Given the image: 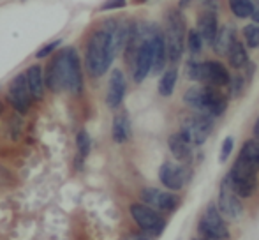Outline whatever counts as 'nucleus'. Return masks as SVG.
<instances>
[{
    "label": "nucleus",
    "instance_id": "a211bd4d",
    "mask_svg": "<svg viewBox=\"0 0 259 240\" xmlns=\"http://www.w3.org/2000/svg\"><path fill=\"white\" fill-rule=\"evenodd\" d=\"M167 60V50H166V39H164V34L155 28L154 32V67H152V72H160L166 65Z\"/></svg>",
    "mask_w": 259,
    "mask_h": 240
},
{
    "label": "nucleus",
    "instance_id": "4be33fe9",
    "mask_svg": "<svg viewBox=\"0 0 259 240\" xmlns=\"http://www.w3.org/2000/svg\"><path fill=\"white\" fill-rule=\"evenodd\" d=\"M228 59H229L231 67H235V69H242V67H245V65L249 64V55H247V50L243 48V45H242V43H238V41H236L235 45H233V48L229 50Z\"/></svg>",
    "mask_w": 259,
    "mask_h": 240
},
{
    "label": "nucleus",
    "instance_id": "5701e85b",
    "mask_svg": "<svg viewBox=\"0 0 259 240\" xmlns=\"http://www.w3.org/2000/svg\"><path fill=\"white\" fill-rule=\"evenodd\" d=\"M90 148H92V140H90V134L85 129H81L76 134V150H78V159L79 161H85L87 155L90 154Z\"/></svg>",
    "mask_w": 259,
    "mask_h": 240
},
{
    "label": "nucleus",
    "instance_id": "423d86ee",
    "mask_svg": "<svg viewBox=\"0 0 259 240\" xmlns=\"http://www.w3.org/2000/svg\"><path fill=\"white\" fill-rule=\"evenodd\" d=\"M185 35H187V30H185V21L182 14L177 13V11L167 14L164 39H166L167 59L169 60L178 62L182 59L185 50Z\"/></svg>",
    "mask_w": 259,
    "mask_h": 240
},
{
    "label": "nucleus",
    "instance_id": "7c9ffc66",
    "mask_svg": "<svg viewBox=\"0 0 259 240\" xmlns=\"http://www.w3.org/2000/svg\"><path fill=\"white\" fill-rule=\"evenodd\" d=\"M127 240H152V237L148 233H136V235L127 237Z\"/></svg>",
    "mask_w": 259,
    "mask_h": 240
},
{
    "label": "nucleus",
    "instance_id": "2eb2a0df",
    "mask_svg": "<svg viewBox=\"0 0 259 240\" xmlns=\"http://www.w3.org/2000/svg\"><path fill=\"white\" fill-rule=\"evenodd\" d=\"M198 30L203 35L206 45L213 46L215 37L219 34V23H217V16H215V11L210 9H203L198 16Z\"/></svg>",
    "mask_w": 259,
    "mask_h": 240
},
{
    "label": "nucleus",
    "instance_id": "f03ea898",
    "mask_svg": "<svg viewBox=\"0 0 259 240\" xmlns=\"http://www.w3.org/2000/svg\"><path fill=\"white\" fill-rule=\"evenodd\" d=\"M46 87L53 92L78 94L83 92V72L79 57L74 48H65L50 62L46 71Z\"/></svg>",
    "mask_w": 259,
    "mask_h": 240
},
{
    "label": "nucleus",
    "instance_id": "ddd939ff",
    "mask_svg": "<svg viewBox=\"0 0 259 240\" xmlns=\"http://www.w3.org/2000/svg\"><path fill=\"white\" fill-rule=\"evenodd\" d=\"M189 179V172L185 166L177 165V163H164L159 170V180L169 191H180Z\"/></svg>",
    "mask_w": 259,
    "mask_h": 240
},
{
    "label": "nucleus",
    "instance_id": "6e6552de",
    "mask_svg": "<svg viewBox=\"0 0 259 240\" xmlns=\"http://www.w3.org/2000/svg\"><path fill=\"white\" fill-rule=\"evenodd\" d=\"M198 231L203 240H229V230L224 223V216L213 203L208 205L205 216L199 219Z\"/></svg>",
    "mask_w": 259,
    "mask_h": 240
},
{
    "label": "nucleus",
    "instance_id": "473e14b6",
    "mask_svg": "<svg viewBox=\"0 0 259 240\" xmlns=\"http://www.w3.org/2000/svg\"><path fill=\"white\" fill-rule=\"evenodd\" d=\"M252 18H254V21H256V23L259 25V7H257V9H256V11H254Z\"/></svg>",
    "mask_w": 259,
    "mask_h": 240
},
{
    "label": "nucleus",
    "instance_id": "9b49d317",
    "mask_svg": "<svg viewBox=\"0 0 259 240\" xmlns=\"http://www.w3.org/2000/svg\"><path fill=\"white\" fill-rule=\"evenodd\" d=\"M217 207L226 219H238L243 214V205L240 202V196L235 192V189L231 187V184H229V180L226 177L221 184Z\"/></svg>",
    "mask_w": 259,
    "mask_h": 240
},
{
    "label": "nucleus",
    "instance_id": "dca6fc26",
    "mask_svg": "<svg viewBox=\"0 0 259 240\" xmlns=\"http://www.w3.org/2000/svg\"><path fill=\"white\" fill-rule=\"evenodd\" d=\"M167 147H169L171 154H173V157L177 159V161L185 163L192 157V147H194V145L189 143V140L180 131L171 134L169 140H167Z\"/></svg>",
    "mask_w": 259,
    "mask_h": 240
},
{
    "label": "nucleus",
    "instance_id": "f8f14e48",
    "mask_svg": "<svg viewBox=\"0 0 259 240\" xmlns=\"http://www.w3.org/2000/svg\"><path fill=\"white\" fill-rule=\"evenodd\" d=\"M140 198L145 205L152 207L155 210H162V212H173L178 205V198L173 192L160 191L157 187H145L141 189Z\"/></svg>",
    "mask_w": 259,
    "mask_h": 240
},
{
    "label": "nucleus",
    "instance_id": "f257e3e1",
    "mask_svg": "<svg viewBox=\"0 0 259 240\" xmlns=\"http://www.w3.org/2000/svg\"><path fill=\"white\" fill-rule=\"evenodd\" d=\"M129 34L131 27L115 21H109L103 28L94 32L87 43L85 52V67L92 78H101L108 72L115 55L129 41Z\"/></svg>",
    "mask_w": 259,
    "mask_h": 240
},
{
    "label": "nucleus",
    "instance_id": "c85d7f7f",
    "mask_svg": "<svg viewBox=\"0 0 259 240\" xmlns=\"http://www.w3.org/2000/svg\"><path fill=\"white\" fill-rule=\"evenodd\" d=\"M125 0H106L101 6V11H109V9H120V7H125Z\"/></svg>",
    "mask_w": 259,
    "mask_h": 240
},
{
    "label": "nucleus",
    "instance_id": "a878e982",
    "mask_svg": "<svg viewBox=\"0 0 259 240\" xmlns=\"http://www.w3.org/2000/svg\"><path fill=\"white\" fill-rule=\"evenodd\" d=\"M243 37H245L247 46L250 48H259V25L252 23V25H247L243 28Z\"/></svg>",
    "mask_w": 259,
    "mask_h": 240
},
{
    "label": "nucleus",
    "instance_id": "39448f33",
    "mask_svg": "<svg viewBox=\"0 0 259 240\" xmlns=\"http://www.w3.org/2000/svg\"><path fill=\"white\" fill-rule=\"evenodd\" d=\"M187 72L192 79L203 82L205 85L226 87L231 83L228 69H226L221 62H213V60L194 62V60H191L187 64Z\"/></svg>",
    "mask_w": 259,
    "mask_h": 240
},
{
    "label": "nucleus",
    "instance_id": "6ab92c4d",
    "mask_svg": "<svg viewBox=\"0 0 259 240\" xmlns=\"http://www.w3.org/2000/svg\"><path fill=\"white\" fill-rule=\"evenodd\" d=\"M235 43H236L235 28L229 27V25H224L222 28H219V34H217L215 43H213V50L219 53V55H228L229 50L233 48Z\"/></svg>",
    "mask_w": 259,
    "mask_h": 240
},
{
    "label": "nucleus",
    "instance_id": "aec40b11",
    "mask_svg": "<svg viewBox=\"0 0 259 240\" xmlns=\"http://www.w3.org/2000/svg\"><path fill=\"white\" fill-rule=\"evenodd\" d=\"M111 138L115 143H125L131 138V122L125 113L115 115L111 126Z\"/></svg>",
    "mask_w": 259,
    "mask_h": 240
},
{
    "label": "nucleus",
    "instance_id": "c756f323",
    "mask_svg": "<svg viewBox=\"0 0 259 240\" xmlns=\"http://www.w3.org/2000/svg\"><path fill=\"white\" fill-rule=\"evenodd\" d=\"M229 85H231L233 96H240V94H242V90H243V78H240V76H238V78L233 79Z\"/></svg>",
    "mask_w": 259,
    "mask_h": 240
},
{
    "label": "nucleus",
    "instance_id": "cd10ccee",
    "mask_svg": "<svg viewBox=\"0 0 259 240\" xmlns=\"http://www.w3.org/2000/svg\"><path fill=\"white\" fill-rule=\"evenodd\" d=\"M58 45H60V41L48 43V45H46V46H42L41 50H37V53H35V57H37V59H45V57L52 55V53L55 52V50L58 48Z\"/></svg>",
    "mask_w": 259,
    "mask_h": 240
},
{
    "label": "nucleus",
    "instance_id": "bb28decb",
    "mask_svg": "<svg viewBox=\"0 0 259 240\" xmlns=\"http://www.w3.org/2000/svg\"><path fill=\"white\" fill-rule=\"evenodd\" d=\"M233 145H235V141H233L231 136H228L224 141H222V147H221V163H226L229 159V155H231V152H233Z\"/></svg>",
    "mask_w": 259,
    "mask_h": 240
},
{
    "label": "nucleus",
    "instance_id": "20e7f679",
    "mask_svg": "<svg viewBox=\"0 0 259 240\" xmlns=\"http://www.w3.org/2000/svg\"><path fill=\"white\" fill-rule=\"evenodd\" d=\"M257 170L254 163H250L249 159L238 155V159L233 165L231 172L226 175V179L229 180L231 187L235 189V192L240 198H250L257 189Z\"/></svg>",
    "mask_w": 259,
    "mask_h": 240
},
{
    "label": "nucleus",
    "instance_id": "2f4dec72",
    "mask_svg": "<svg viewBox=\"0 0 259 240\" xmlns=\"http://www.w3.org/2000/svg\"><path fill=\"white\" fill-rule=\"evenodd\" d=\"M252 133H254V138L259 140V118L254 122V127H252Z\"/></svg>",
    "mask_w": 259,
    "mask_h": 240
},
{
    "label": "nucleus",
    "instance_id": "0eeeda50",
    "mask_svg": "<svg viewBox=\"0 0 259 240\" xmlns=\"http://www.w3.org/2000/svg\"><path fill=\"white\" fill-rule=\"evenodd\" d=\"M129 214L134 223L138 224V228L143 233H148L150 237H159L166 228L164 217L155 209L145 205V203H133L129 207Z\"/></svg>",
    "mask_w": 259,
    "mask_h": 240
},
{
    "label": "nucleus",
    "instance_id": "9d476101",
    "mask_svg": "<svg viewBox=\"0 0 259 240\" xmlns=\"http://www.w3.org/2000/svg\"><path fill=\"white\" fill-rule=\"evenodd\" d=\"M7 97H9V103L13 104V108L18 111V113H27L32 106V96L30 87H28L27 82V74L25 72H20L13 78L9 85V92H7Z\"/></svg>",
    "mask_w": 259,
    "mask_h": 240
},
{
    "label": "nucleus",
    "instance_id": "393cba45",
    "mask_svg": "<svg viewBox=\"0 0 259 240\" xmlns=\"http://www.w3.org/2000/svg\"><path fill=\"white\" fill-rule=\"evenodd\" d=\"M203 46H205V39H203V35L199 34L198 28H192V30L189 32V35H187L189 52H191L192 55H198V53L203 52Z\"/></svg>",
    "mask_w": 259,
    "mask_h": 240
},
{
    "label": "nucleus",
    "instance_id": "1a4fd4ad",
    "mask_svg": "<svg viewBox=\"0 0 259 240\" xmlns=\"http://www.w3.org/2000/svg\"><path fill=\"white\" fill-rule=\"evenodd\" d=\"M211 117L201 113H192L187 115L180 124V133L189 140V143H192L194 147L203 145L208 140V136L211 134Z\"/></svg>",
    "mask_w": 259,
    "mask_h": 240
},
{
    "label": "nucleus",
    "instance_id": "412c9836",
    "mask_svg": "<svg viewBox=\"0 0 259 240\" xmlns=\"http://www.w3.org/2000/svg\"><path fill=\"white\" fill-rule=\"evenodd\" d=\"M177 79H178V71L175 67L164 71L162 76H160V79H159V87H157V90H159L160 96H162V97H169L171 94L175 92Z\"/></svg>",
    "mask_w": 259,
    "mask_h": 240
},
{
    "label": "nucleus",
    "instance_id": "f3484780",
    "mask_svg": "<svg viewBox=\"0 0 259 240\" xmlns=\"http://www.w3.org/2000/svg\"><path fill=\"white\" fill-rule=\"evenodd\" d=\"M27 82L28 87H30V92L34 96V99H42L45 96V87H46V74L42 72V67L37 64L30 65L27 69Z\"/></svg>",
    "mask_w": 259,
    "mask_h": 240
},
{
    "label": "nucleus",
    "instance_id": "b1692460",
    "mask_svg": "<svg viewBox=\"0 0 259 240\" xmlns=\"http://www.w3.org/2000/svg\"><path fill=\"white\" fill-rule=\"evenodd\" d=\"M233 14L238 18H250L254 14V2L252 0H229Z\"/></svg>",
    "mask_w": 259,
    "mask_h": 240
},
{
    "label": "nucleus",
    "instance_id": "f704fd0d",
    "mask_svg": "<svg viewBox=\"0 0 259 240\" xmlns=\"http://www.w3.org/2000/svg\"><path fill=\"white\" fill-rule=\"evenodd\" d=\"M252 2H257L259 4V0H252Z\"/></svg>",
    "mask_w": 259,
    "mask_h": 240
},
{
    "label": "nucleus",
    "instance_id": "4468645a",
    "mask_svg": "<svg viewBox=\"0 0 259 240\" xmlns=\"http://www.w3.org/2000/svg\"><path fill=\"white\" fill-rule=\"evenodd\" d=\"M125 92H127L125 76H123V72L120 71V69H115V71H111V76H109L106 104H108L111 110H116V108L122 104L123 97H125Z\"/></svg>",
    "mask_w": 259,
    "mask_h": 240
},
{
    "label": "nucleus",
    "instance_id": "7ed1b4c3",
    "mask_svg": "<svg viewBox=\"0 0 259 240\" xmlns=\"http://www.w3.org/2000/svg\"><path fill=\"white\" fill-rule=\"evenodd\" d=\"M184 101L191 106L196 113L206 115V117H221L228 108V97L217 90V87L203 85L192 87L185 92Z\"/></svg>",
    "mask_w": 259,
    "mask_h": 240
},
{
    "label": "nucleus",
    "instance_id": "72a5a7b5",
    "mask_svg": "<svg viewBox=\"0 0 259 240\" xmlns=\"http://www.w3.org/2000/svg\"><path fill=\"white\" fill-rule=\"evenodd\" d=\"M2 111H4V103L0 101V115H2Z\"/></svg>",
    "mask_w": 259,
    "mask_h": 240
}]
</instances>
